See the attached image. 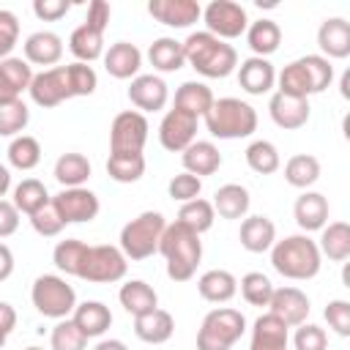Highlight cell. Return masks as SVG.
<instances>
[{
    "label": "cell",
    "instance_id": "6da1fadb",
    "mask_svg": "<svg viewBox=\"0 0 350 350\" xmlns=\"http://www.w3.org/2000/svg\"><path fill=\"white\" fill-rule=\"evenodd\" d=\"M180 44H183L186 63L197 74H202L208 79H224V77H230L238 68V52H235V46L227 44V41H221V38H216V36H211L208 30L189 33V38L180 41Z\"/></svg>",
    "mask_w": 350,
    "mask_h": 350
},
{
    "label": "cell",
    "instance_id": "7a4b0ae2",
    "mask_svg": "<svg viewBox=\"0 0 350 350\" xmlns=\"http://www.w3.org/2000/svg\"><path fill=\"white\" fill-rule=\"evenodd\" d=\"M271 265L284 279L306 282L320 273L323 254L317 249V241H312L306 232H298V235H287L271 246Z\"/></svg>",
    "mask_w": 350,
    "mask_h": 350
},
{
    "label": "cell",
    "instance_id": "3957f363",
    "mask_svg": "<svg viewBox=\"0 0 350 350\" xmlns=\"http://www.w3.org/2000/svg\"><path fill=\"white\" fill-rule=\"evenodd\" d=\"M159 252L167 260V276L172 282H189L197 273V265L202 260V241L197 232H191L180 221H172L161 232Z\"/></svg>",
    "mask_w": 350,
    "mask_h": 350
},
{
    "label": "cell",
    "instance_id": "277c9868",
    "mask_svg": "<svg viewBox=\"0 0 350 350\" xmlns=\"http://www.w3.org/2000/svg\"><path fill=\"white\" fill-rule=\"evenodd\" d=\"M279 93L295 96V98H309L314 93H323L334 82V66L323 55H304L293 63H287L279 74Z\"/></svg>",
    "mask_w": 350,
    "mask_h": 350
},
{
    "label": "cell",
    "instance_id": "5b68a950",
    "mask_svg": "<svg viewBox=\"0 0 350 350\" xmlns=\"http://www.w3.org/2000/svg\"><path fill=\"white\" fill-rule=\"evenodd\" d=\"M205 129L216 139H243L257 131V112L252 104L235 96H224L216 98L213 107L205 112Z\"/></svg>",
    "mask_w": 350,
    "mask_h": 350
},
{
    "label": "cell",
    "instance_id": "8992f818",
    "mask_svg": "<svg viewBox=\"0 0 350 350\" xmlns=\"http://www.w3.org/2000/svg\"><path fill=\"white\" fill-rule=\"evenodd\" d=\"M167 221L159 211H142L137 219L123 224L120 230V252L126 260H148L150 254L159 252V241L164 232Z\"/></svg>",
    "mask_w": 350,
    "mask_h": 350
},
{
    "label": "cell",
    "instance_id": "52a82bcc",
    "mask_svg": "<svg viewBox=\"0 0 350 350\" xmlns=\"http://www.w3.org/2000/svg\"><path fill=\"white\" fill-rule=\"evenodd\" d=\"M246 331V317L232 306H216L202 317L197 350H230Z\"/></svg>",
    "mask_w": 350,
    "mask_h": 350
},
{
    "label": "cell",
    "instance_id": "ba28073f",
    "mask_svg": "<svg viewBox=\"0 0 350 350\" xmlns=\"http://www.w3.org/2000/svg\"><path fill=\"white\" fill-rule=\"evenodd\" d=\"M30 301L44 317L52 320H66L77 309L74 287L57 273H41L30 287Z\"/></svg>",
    "mask_w": 350,
    "mask_h": 350
},
{
    "label": "cell",
    "instance_id": "9c48e42d",
    "mask_svg": "<svg viewBox=\"0 0 350 350\" xmlns=\"http://www.w3.org/2000/svg\"><path fill=\"white\" fill-rule=\"evenodd\" d=\"M126 268H129V260L118 246L98 243V246H88L77 279H85L93 284H112L126 276Z\"/></svg>",
    "mask_w": 350,
    "mask_h": 350
},
{
    "label": "cell",
    "instance_id": "30bf717a",
    "mask_svg": "<svg viewBox=\"0 0 350 350\" xmlns=\"http://www.w3.org/2000/svg\"><path fill=\"white\" fill-rule=\"evenodd\" d=\"M205 22V30L221 41H230V38H238L246 33L249 27V16H246V8L235 0H211L205 8H202V16Z\"/></svg>",
    "mask_w": 350,
    "mask_h": 350
},
{
    "label": "cell",
    "instance_id": "8fae6325",
    "mask_svg": "<svg viewBox=\"0 0 350 350\" xmlns=\"http://www.w3.org/2000/svg\"><path fill=\"white\" fill-rule=\"evenodd\" d=\"M148 118L137 109H123L109 126V153H142L148 142Z\"/></svg>",
    "mask_w": 350,
    "mask_h": 350
},
{
    "label": "cell",
    "instance_id": "7c38bea8",
    "mask_svg": "<svg viewBox=\"0 0 350 350\" xmlns=\"http://www.w3.org/2000/svg\"><path fill=\"white\" fill-rule=\"evenodd\" d=\"M55 211L60 213L63 224H82V221H93L101 211L98 197L88 189V186H77V189H63L52 197Z\"/></svg>",
    "mask_w": 350,
    "mask_h": 350
},
{
    "label": "cell",
    "instance_id": "4fadbf2b",
    "mask_svg": "<svg viewBox=\"0 0 350 350\" xmlns=\"http://www.w3.org/2000/svg\"><path fill=\"white\" fill-rule=\"evenodd\" d=\"M33 104L49 109V107H57L71 96V88H68V77H66V66H52V68H44L38 74H33V82L27 88Z\"/></svg>",
    "mask_w": 350,
    "mask_h": 350
},
{
    "label": "cell",
    "instance_id": "5bb4252c",
    "mask_svg": "<svg viewBox=\"0 0 350 350\" xmlns=\"http://www.w3.org/2000/svg\"><path fill=\"white\" fill-rule=\"evenodd\" d=\"M197 120L194 115L172 107L167 109V115L161 118L159 123V142L164 150H172V153H183L194 139H197Z\"/></svg>",
    "mask_w": 350,
    "mask_h": 350
},
{
    "label": "cell",
    "instance_id": "9a60e30c",
    "mask_svg": "<svg viewBox=\"0 0 350 350\" xmlns=\"http://www.w3.org/2000/svg\"><path fill=\"white\" fill-rule=\"evenodd\" d=\"M309 309H312L309 298L298 287H273V295L268 301V312L273 317H279L287 328H295V325L306 323Z\"/></svg>",
    "mask_w": 350,
    "mask_h": 350
},
{
    "label": "cell",
    "instance_id": "2e32d148",
    "mask_svg": "<svg viewBox=\"0 0 350 350\" xmlns=\"http://www.w3.org/2000/svg\"><path fill=\"white\" fill-rule=\"evenodd\" d=\"M167 98H170V90H167V82L159 74H137L129 85V101L142 115L164 109Z\"/></svg>",
    "mask_w": 350,
    "mask_h": 350
},
{
    "label": "cell",
    "instance_id": "e0dca14e",
    "mask_svg": "<svg viewBox=\"0 0 350 350\" xmlns=\"http://www.w3.org/2000/svg\"><path fill=\"white\" fill-rule=\"evenodd\" d=\"M148 14L167 27H191L202 16V5L197 0H150Z\"/></svg>",
    "mask_w": 350,
    "mask_h": 350
},
{
    "label": "cell",
    "instance_id": "ac0fdd59",
    "mask_svg": "<svg viewBox=\"0 0 350 350\" xmlns=\"http://www.w3.org/2000/svg\"><path fill=\"white\" fill-rule=\"evenodd\" d=\"M268 112L279 129L295 131V129L306 126V120H309V98H295V96L276 90L268 101Z\"/></svg>",
    "mask_w": 350,
    "mask_h": 350
},
{
    "label": "cell",
    "instance_id": "d6986e66",
    "mask_svg": "<svg viewBox=\"0 0 350 350\" xmlns=\"http://www.w3.org/2000/svg\"><path fill=\"white\" fill-rule=\"evenodd\" d=\"M33 82V66L25 57L0 60V104L16 101Z\"/></svg>",
    "mask_w": 350,
    "mask_h": 350
},
{
    "label": "cell",
    "instance_id": "ffe728a7",
    "mask_svg": "<svg viewBox=\"0 0 350 350\" xmlns=\"http://www.w3.org/2000/svg\"><path fill=\"white\" fill-rule=\"evenodd\" d=\"M317 46L325 60H342L350 55V22L342 16H331L317 30Z\"/></svg>",
    "mask_w": 350,
    "mask_h": 350
},
{
    "label": "cell",
    "instance_id": "44dd1931",
    "mask_svg": "<svg viewBox=\"0 0 350 350\" xmlns=\"http://www.w3.org/2000/svg\"><path fill=\"white\" fill-rule=\"evenodd\" d=\"M104 68L115 79H134L142 68V52L131 41H118L104 52Z\"/></svg>",
    "mask_w": 350,
    "mask_h": 350
},
{
    "label": "cell",
    "instance_id": "7402d4cb",
    "mask_svg": "<svg viewBox=\"0 0 350 350\" xmlns=\"http://www.w3.org/2000/svg\"><path fill=\"white\" fill-rule=\"evenodd\" d=\"M238 85L249 96H262L276 85V68L271 66L268 57H246L238 66Z\"/></svg>",
    "mask_w": 350,
    "mask_h": 350
},
{
    "label": "cell",
    "instance_id": "603a6c76",
    "mask_svg": "<svg viewBox=\"0 0 350 350\" xmlns=\"http://www.w3.org/2000/svg\"><path fill=\"white\" fill-rule=\"evenodd\" d=\"M25 60L33 66H55L63 57V38L52 30H36L22 44Z\"/></svg>",
    "mask_w": 350,
    "mask_h": 350
},
{
    "label": "cell",
    "instance_id": "cb8c5ba5",
    "mask_svg": "<svg viewBox=\"0 0 350 350\" xmlns=\"http://www.w3.org/2000/svg\"><path fill=\"white\" fill-rule=\"evenodd\" d=\"M293 216H295V224L304 232L323 230L328 224V200H325V194H320V191H304L295 200V205H293Z\"/></svg>",
    "mask_w": 350,
    "mask_h": 350
},
{
    "label": "cell",
    "instance_id": "d4e9b609",
    "mask_svg": "<svg viewBox=\"0 0 350 350\" xmlns=\"http://www.w3.org/2000/svg\"><path fill=\"white\" fill-rule=\"evenodd\" d=\"M238 238H241V246H243L246 252L262 254V252H268V249L276 243V227H273V221H271L268 216H262V213L246 216V219L241 221Z\"/></svg>",
    "mask_w": 350,
    "mask_h": 350
},
{
    "label": "cell",
    "instance_id": "484cf974",
    "mask_svg": "<svg viewBox=\"0 0 350 350\" xmlns=\"http://www.w3.org/2000/svg\"><path fill=\"white\" fill-rule=\"evenodd\" d=\"M180 161H183V172H191L197 178H205V175H213L221 167V153H219V148L213 142L194 139L180 153Z\"/></svg>",
    "mask_w": 350,
    "mask_h": 350
},
{
    "label": "cell",
    "instance_id": "4316f807",
    "mask_svg": "<svg viewBox=\"0 0 350 350\" xmlns=\"http://www.w3.org/2000/svg\"><path fill=\"white\" fill-rule=\"evenodd\" d=\"M71 320L74 325L88 336V339H96L101 334H107V328L112 325V312L107 304L101 301H82L77 304V309L71 312Z\"/></svg>",
    "mask_w": 350,
    "mask_h": 350
},
{
    "label": "cell",
    "instance_id": "83f0119b",
    "mask_svg": "<svg viewBox=\"0 0 350 350\" xmlns=\"http://www.w3.org/2000/svg\"><path fill=\"white\" fill-rule=\"evenodd\" d=\"M175 331V320L167 309H150L139 317H134V334L137 339L148 342V345H164Z\"/></svg>",
    "mask_w": 350,
    "mask_h": 350
},
{
    "label": "cell",
    "instance_id": "f1b7e54d",
    "mask_svg": "<svg viewBox=\"0 0 350 350\" xmlns=\"http://www.w3.org/2000/svg\"><path fill=\"white\" fill-rule=\"evenodd\" d=\"M287 345H290L287 325H284L279 317H273V314L268 312V314H260V317L254 320L249 350H287Z\"/></svg>",
    "mask_w": 350,
    "mask_h": 350
},
{
    "label": "cell",
    "instance_id": "f546056e",
    "mask_svg": "<svg viewBox=\"0 0 350 350\" xmlns=\"http://www.w3.org/2000/svg\"><path fill=\"white\" fill-rule=\"evenodd\" d=\"M197 293L211 304H227L238 293V279L224 268H211L197 279Z\"/></svg>",
    "mask_w": 350,
    "mask_h": 350
},
{
    "label": "cell",
    "instance_id": "4dcf8cb0",
    "mask_svg": "<svg viewBox=\"0 0 350 350\" xmlns=\"http://www.w3.org/2000/svg\"><path fill=\"white\" fill-rule=\"evenodd\" d=\"M211 205H213V211L221 219H243L249 213L252 197H249L246 186H241V183H224V186L216 189Z\"/></svg>",
    "mask_w": 350,
    "mask_h": 350
},
{
    "label": "cell",
    "instance_id": "1f68e13d",
    "mask_svg": "<svg viewBox=\"0 0 350 350\" xmlns=\"http://www.w3.org/2000/svg\"><path fill=\"white\" fill-rule=\"evenodd\" d=\"M118 301H120V306H123L131 317H139V314H145V312H150V309L159 306L156 290H153L148 282H142V279H129V282L118 290Z\"/></svg>",
    "mask_w": 350,
    "mask_h": 350
},
{
    "label": "cell",
    "instance_id": "d6a6232c",
    "mask_svg": "<svg viewBox=\"0 0 350 350\" xmlns=\"http://www.w3.org/2000/svg\"><path fill=\"white\" fill-rule=\"evenodd\" d=\"M68 49L77 57V63H93L98 57H104V33L90 27V25H79L74 27V33L68 36Z\"/></svg>",
    "mask_w": 350,
    "mask_h": 350
},
{
    "label": "cell",
    "instance_id": "836d02e7",
    "mask_svg": "<svg viewBox=\"0 0 350 350\" xmlns=\"http://www.w3.org/2000/svg\"><path fill=\"white\" fill-rule=\"evenodd\" d=\"M246 44L254 52V57H268L282 44V27L273 19H265V16L257 19V22H249V27H246Z\"/></svg>",
    "mask_w": 350,
    "mask_h": 350
},
{
    "label": "cell",
    "instance_id": "e575fe53",
    "mask_svg": "<svg viewBox=\"0 0 350 350\" xmlns=\"http://www.w3.org/2000/svg\"><path fill=\"white\" fill-rule=\"evenodd\" d=\"M213 101H216L213 90L205 82H197V79H189L175 90V107L194 115V118H205V112L213 107Z\"/></svg>",
    "mask_w": 350,
    "mask_h": 350
},
{
    "label": "cell",
    "instance_id": "d590c367",
    "mask_svg": "<svg viewBox=\"0 0 350 350\" xmlns=\"http://www.w3.org/2000/svg\"><path fill=\"white\" fill-rule=\"evenodd\" d=\"M148 60H150V66H153L156 71L172 74V71H178V68L186 66L183 44L175 41V38H170V36H161V38H156V41L148 46Z\"/></svg>",
    "mask_w": 350,
    "mask_h": 350
},
{
    "label": "cell",
    "instance_id": "8d00e7d4",
    "mask_svg": "<svg viewBox=\"0 0 350 350\" xmlns=\"http://www.w3.org/2000/svg\"><path fill=\"white\" fill-rule=\"evenodd\" d=\"M320 254H325L334 262H345L350 257V224L347 221H331L320 230L317 241Z\"/></svg>",
    "mask_w": 350,
    "mask_h": 350
},
{
    "label": "cell",
    "instance_id": "74e56055",
    "mask_svg": "<svg viewBox=\"0 0 350 350\" xmlns=\"http://www.w3.org/2000/svg\"><path fill=\"white\" fill-rule=\"evenodd\" d=\"M93 167L88 161V156L82 153H63L57 161H55V180L63 186V189H77V186H85L88 178H90Z\"/></svg>",
    "mask_w": 350,
    "mask_h": 350
},
{
    "label": "cell",
    "instance_id": "f35d334b",
    "mask_svg": "<svg viewBox=\"0 0 350 350\" xmlns=\"http://www.w3.org/2000/svg\"><path fill=\"white\" fill-rule=\"evenodd\" d=\"M320 178V161L312 153H295L284 164V180L295 189H309Z\"/></svg>",
    "mask_w": 350,
    "mask_h": 350
},
{
    "label": "cell",
    "instance_id": "ab89813d",
    "mask_svg": "<svg viewBox=\"0 0 350 350\" xmlns=\"http://www.w3.org/2000/svg\"><path fill=\"white\" fill-rule=\"evenodd\" d=\"M11 202H14V208H16L19 213L33 216L38 208L49 205L52 197H49V191H46V186H44L41 180H36V178H25L22 183L14 186V200H11Z\"/></svg>",
    "mask_w": 350,
    "mask_h": 350
},
{
    "label": "cell",
    "instance_id": "60d3db41",
    "mask_svg": "<svg viewBox=\"0 0 350 350\" xmlns=\"http://www.w3.org/2000/svg\"><path fill=\"white\" fill-rule=\"evenodd\" d=\"M107 175L118 183H137L145 175V156L142 153H109Z\"/></svg>",
    "mask_w": 350,
    "mask_h": 350
},
{
    "label": "cell",
    "instance_id": "b9f144b4",
    "mask_svg": "<svg viewBox=\"0 0 350 350\" xmlns=\"http://www.w3.org/2000/svg\"><path fill=\"white\" fill-rule=\"evenodd\" d=\"M213 219H216L213 205H211L208 200L197 197V200H189V202H183V205H180V211H178V219H175V221H180V224H183V227H189L191 232L202 235V232H208V230L213 227Z\"/></svg>",
    "mask_w": 350,
    "mask_h": 350
},
{
    "label": "cell",
    "instance_id": "7bdbcfd3",
    "mask_svg": "<svg viewBox=\"0 0 350 350\" xmlns=\"http://www.w3.org/2000/svg\"><path fill=\"white\" fill-rule=\"evenodd\" d=\"M5 156H8V164H11L14 170L27 172V170L38 167V161H41V145H38L36 137H30V134H19V137L11 139Z\"/></svg>",
    "mask_w": 350,
    "mask_h": 350
},
{
    "label": "cell",
    "instance_id": "ee69618b",
    "mask_svg": "<svg viewBox=\"0 0 350 350\" xmlns=\"http://www.w3.org/2000/svg\"><path fill=\"white\" fill-rule=\"evenodd\" d=\"M246 164H249V170L257 172V175H271V172H276V170L282 167V156H279V150H276L273 142H268V139H254V142L246 148Z\"/></svg>",
    "mask_w": 350,
    "mask_h": 350
},
{
    "label": "cell",
    "instance_id": "f6af8a7d",
    "mask_svg": "<svg viewBox=\"0 0 350 350\" xmlns=\"http://www.w3.org/2000/svg\"><path fill=\"white\" fill-rule=\"evenodd\" d=\"M85 252H88V243H85V241H79V238H66V241H60V243L55 246L52 262H55V268L63 271L66 276H77Z\"/></svg>",
    "mask_w": 350,
    "mask_h": 350
},
{
    "label": "cell",
    "instance_id": "bcb514c9",
    "mask_svg": "<svg viewBox=\"0 0 350 350\" xmlns=\"http://www.w3.org/2000/svg\"><path fill=\"white\" fill-rule=\"evenodd\" d=\"M30 123V109L22 98L0 104V137H19Z\"/></svg>",
    "mask_w": 350,
    "mask_h": 350
},
{
    "label": "cell",
    "instance_id": "7dc6e473",
    "mask_svg": "<svg viewBox=\"0 0 350 350\" xmlns=\"http://www.w3.org/2000/svg\"><path fill=\"white\" fill-rule=\"evenodd\" d=\"M238 284H241V295H243L246 304H252V306H268V301L273 295V284H271V279L265 273L249 271Z\"/></svg>",
    "mask_w": 350,
    "mask_h": 350
},
{
    "label": "cell",
    "instance_id": "c3c4849f",
    "mask_svg": "<svg viewBox=\"0 0 350 350\" xmlns=\"http://www.w3.org/2000/svg\"><path fill=\"white\" fill-rule=\"evenodd\" d=\"M49 345L52 350H85L88 347V336L74 325V320H57V325L49 334Z\"/></svg>",
    "mask_w": 350,
    "mask_h": 350
},
{
    "label": "cell",
    "instance_id": "681fc988",
    "mask_svg": "<svg viewBox=\"0 0 350 350\" xmlns=\"http://www.w3.org/2000/svg\"><path fill=\"white\" fill-rule=\"evenodd\" d=\"M66 77H68V88H71V96H90L98 85V77L93 71V66L88 63H68L66 66Z\"/></svg>",
    "mask_w": 350,
    "mask_h": 350
},
{
    "label": "cell",
    "instance_id": "f907efd6",
    "mask_svg": "<svg viewBox=\"0 0 350 350\" xmlns=\"http://www.w3.org/2000/svg\"><path fill=\"white\" fill-rule=\"evenodd\" d=\"M167 191L172 200H178L180 205L189 202V200H197L200 191H202V178L191 175V172H178L172 175V180L167 183Z\"/></svg>",
    "mask_w": 350,
    "mask_h": 350
},
{
    "label": "cell",
    "instance_id": "816d5d0a",
    "mask_svg": "<svg viewBox=\"0 0 350 350\" xmlns=\"http://www.w3.org/2000/svg\"><path fill=\"white\" fill-rule=\"evenodd\" d=\"M293 347L295 350H325L328 347V334L314 323H301V325H295Z\"/></svg>",
    "mask_w": 350,
    "mask_h": 350
},
{
    "label": "cell",
    "instance_id": "f5cc1de1",
    "mask_svg": "<svg viewBox=\"0 0 350 350\" xmlns=\"http://www.w3.org/2000/svg\"><path fill=\"white\" fill-rule=\"evenodd\" d=\"M30 224H33V230H36L41 238H55V235H60V230L66 227L52 202L44 205V208H38V211L30 216Z\"/></svg>",
    "mask_w": 350,
    "mask_h": 350
},
{
    "label": "cell",
    "instance_id": "db71d44e",
    "mask_svg": "<svg viewBox=\"0 0 350 350\" xmlns=\"http://www.w3.org/2000/svg\"><path fill=\"white\" fill-rule=\"evenodd\" d=\"M16 41H19V19L14 11L0 8V60L11 57Z\"/></svg>",
    "mask_w": 350,
    "mask_h": 350
},
{
    "label": "cell",
    "instance_id": "11a10c76",
    "mask_svg": "<svg viewBox=\"0 0 350 350\" xmlns=\"http://www.w3.org/2000/svg\"><path fill=\"white\" fill-rule=\"evenodd\" d=\"M323 314H325L328 325H331L339 336H350V301L334 298V301H328V306H325Z\"/></svg>",
    "mask_w": 350,
    "mask_h": 350
},
{
    "label": "cell",
    "instance_id": "9f6ffc18",
    "mask_svg": "<svg viewBox=\"0 0 350 350\" xmlns=\"http://www.w3.org/2000/svg\"><path fill=\"white\" fill-rule=\"evenodd\" d=\"M68 11H71V3H68V0H36V3H33V14H36L41 22H57V19H63Z\"/></svg>",
    "mask_w": 350,
    "mask_h": 350
},
{
    "label": "cell",
    "instance_id": "6f0895ef",
    "mask_svg": "<svg viewBox=\"0 0 350 350\" xmlns=\"http://www.w3.org/2000/svg\"><path fill=\"white\" fill-rule=\"evenodd\" d=\"M109 16H112V8H109V3L107 0H93L90 5H88V16H85V25H90V27H96V30H107V25H109Z\"/></svg>",
    "mask_w": 350,
    "mask_h": 350
},
{
    "label": "cell",
    "instance_id": "680465c9",
    "mask_svg": "<svg viewBox=\"0 0 350 350\" xmlns=\"http://www.w3.org/2000/svg\"><path fill=\"white\" fill-rule=\"evenodd\" d=\"M19 230V211L11 200H0V238H8Z\"/></svg>",
    "mask_w": 350,
    "mask_h": 350
},
{
    "label": "cell",
    "instance_id": "91938a15",
    "mask_svg": "<svg viewBox=\"0 0 350 350\" xmlns=\"http://www.w3.org/2000/svg\"><path fill=\"white\" fill-rule=\"evenodd\" d=\"M14 328H16V309L11 304L0 301V334L8 336Z\"/></svg>",
    "mask_w": 350,
    "mask_h": 350
},
{
    "label": "cell",
    "instance_id": "94428289",
    "mask_svg": "<svg viewBox=\"0 0 350 350\" xmlns=\"http://www.w3.org/2000/svg\"><path fill=\"white\" fill-rule=\"evenodd\" d=\"M14 273V252L0 241V282H5Z\"/></svg>",
    "mask_w": 350,
    "mask_h": 350
},
{
    "label": "cell",
    "instance_id": "6125c7cd",
    "mask_svg": "<svg viewBox=\"0 0 350 350\" xmlns=\"http://www.w3.org/2000/svg\"><path fill=\"white\" fill-rule=\"evenodd\" d=\"M8 189H11V170L5 164H0V200H5Z\"/></svg>",
    "mask_w": 350,
    "mask_h": 350
},
{
    "label": "cell",
    "instance_id": "be15d7a7",
    "mask_svg": "<svg viewBox=\"0 0 350 350\" xmlns=\"http://www.w3.org/2000/svg\"><path fill=\"white\" fill-rule=\"evenodd\" d=\"M93 350H129V347H126V342H120V339H101Z\"/></svg>",
    "mask_w": 350,
    "mask_h": 350
},
{
    "label": "cell",
    "instance_id": "e7e4bbea",
    "mask_svg": "<svg viewBox=\"0 0 350 350\" xmlns=\"http://www.w3.org/2000/svg\"><path fill=\"white\" fill-rule=\"evenodd\" d=\"M347 85H350V74H342V96H345V98L350 96V90H347Z\"/></svg>",
    "mask_w": 350,
    "mask_h": 350
},
{
    "label": "cell",
    "instance_id": "03108f58",
    "mask_svg": "<svg viewBox=\"0 0 350 350\" xmlns=\"http://www.w3.org/2000/svg\"><path fill=\"white\" fill-rule=\"evenodd\" d=\"M25 350H44V347H38V345H30V347H25Z\"/></svg>",
    "mask_w": 350,
    "mask_h": 350
},
{
    "label": "cell",
    "instance_id": "003e7915",
    "mask_svg": "<svg viewBox=\"0 0 350 350\" xmlns=\"http://www.w3.org/2000/svg\"><path fill=\"white\" fill-rule=\"evenodd\" d=\"M5 339H8V336H3V334H0V347H3V345H5Z\"/></svg>",
    "mask_w": 350,
    "mask_h": 350
}]
</instances>
